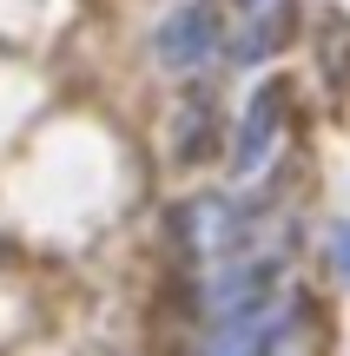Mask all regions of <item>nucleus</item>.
Returning a JSON list of instances; mask_svg holds the SVG:
<instances>
[{"mask_svg":"<svg viewBox=\"0 0 350 356\" xmlns=\"http://www.w3.org/2000/svg\"><path fill=\"white\" fill-rule=\"evenodd\" d=\"M298 323H304V304H298V291H285L278 304L251 310V317L218 323V330L205 337V350H198V356H291Z\"/></svg>","mask_w":350,"mask_h":356,"instance_id":"f257e3e1","label":"nucleus"},{"mask_svg":"<svg viewBox=\"0 0 350 356\" xmlns=\"http://www.w3.org/2000/svg\"><path fill=\"white\" fill-rule=\"evenodd\" d=\"M159 60L172 66V73H205L212 53H218V13L212 7H179L159 20Z\"/></svg>","mask_w":350,"mask_h":356,"instance_id":"f03ea898","label":"nucleus"},{"mask_svg":"<svg viewBox=\"0 0 350 356\" xmlns=\"http://www.w3.org/2000/svg\"><path fill=\"white\" fill-rule=\"evenodd\" d=\"M278 113H285V86H258V92H251L245 119H238V139H232V172H238V178H251L264 159H271V145H278Z\"/></svg>","mask_w":350,"mask_h":356,"instance_id":"7ed1b4c3","label":"nucleus"},{"mask_svg":"<svg viewBox=\"0 0 350 356\" xmlns=\"http://www.w3.org/2000/svg\"><path fill=\"white\" fill-rule=\"evenodd\" d=\"M285 33H291V13H278V7H271V13H258V20H251L245 33L232 40V60H238V66L264 60V53H271V47H278V40H285Z\"/></svg>","mask_w":350,"mask_h":356,"instance_id":"20e7f679","label":"nucleus"},{"mask_svg":"<svg viewBox=\"0 0 350 356\" xmlns=\"http://www.w3.org/2000/svg\"><path fill=\"white\" fill-rule=\"evenodd\" d=\"M205 126H212L205 106H192V113L179 119V159H198V152H205Z\"/></svg>","mask_w":350,"mask_h":356,"instance_id":"39448f33","label":"nucleus"},{"mask_svg":"<svg viewBox=\"0 0 350 356\" xmlns=\"http://www.w3.org/2000/svg\"><path fill=\"white\" fill-rule=\"evenodd\" d=\"M331 264H337V277L350 284V225H337V231H331Z\"/></svg>","mask_w":350,"mask_h":356,"instance_id":"423d86ee","label":"nucleus"}]
</instances>
